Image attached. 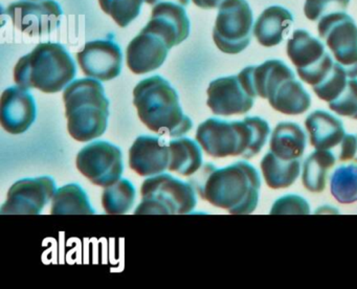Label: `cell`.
Returning <instances> with one entry per match:
<instances>
[{"mask_svg":"<svg viewBox=\"0 0 357 289\" xmlns=\"http://www.w3.org/2000/svg\"><path fill=\"white\" fill-rule=\"evenodd\" d=\"M287 54L296 65L298 77L312 86L319 84L335 64L323 42L306 29H296L292 33L287 42Z\"/></svg>","mask_w":357,"mask_h":289,"instance_id":"obj_9","label":"cell"},{"mask_svg":"<svg viewBox=\"0 0 357 289\" xmlns=\"http://www.w3.org/2000/svg\"><path fill=\"white\" fill-rule=\"evenodd\" d=\"M310 207L303 197L286 195L273 203L271 214H309Z\"/></svg>","mask_w":357,"mask_h":289,"instance_id":"obj_33","label":"cell"},{"mask_svg":"<svg viewBox=\"0 0 357 289\" xmlns=\"http://www.w3.org/2000/svg\"><path fill=\"white\" fill-rule=\"evenodd\" d=\"M135 188L126 178L105 186L102 195V205L106 214L122 215L128 213L135 205Z\"/></svg>","mask_w":357,"mask_h":289,"instance_id":"obj_27","label":"cell"},{"mask_svg":"<svg viewBox=\"0 0 357 289\" xmlns=\"http://www.w3.org/2000/svg\"><path fill=\"white\" fill-rule=\"evenodd\" d=\"M254 15L246 0H227L219 8L213 29L217 47L225 54L243 52L252 41Z\"/></svg>","mask_w":357,"mask_h":289,"instance_id":"obj_7","label":"cell"},{"mask_svg":"<svg viewBox=\"0 0 357 289\" xmlns=\"http://www.w3.org/2000/svg\"><path fill=\"white\" fill-rule=\"evenodd\" d=\"M336 158L328 150H317L305 161L303 168V184L310 192L321 193L325 190L326 179L329 169L333 167Z\"/></svg>","mask_w":357,"mask_h":289,"instance_id":"obj_26","label":"cell"},{"mask_svg":"<svg viewBox=\"0 0 357 289\" xmlns=\"http://www.w3.org/2000/svg\"><path fill=\"white\" fill-rule=\"evenodd\" d=\"M34 96L29 89L12 86L3 92L0 101V121L11 134L24 133L36 119Z\"/></svg>","mask_w":357,"mask_h":289,"instance_id":"obj_16","label":"cell"},{"mask_svg":"<svg viewBox=\"0 0 357 289\" xmlns=\"http://www.w3.org/2000/svg\"><path fill=\"white\" fill-rule=\"evenodd\" d=\"M269 133L268 123L259 117L231 121L212 117L198 126L196 140L215 158L227 156L252 158L266 144Z\"/></svg>","mask_w":357,"mask_h":289,"instance_id":"obj_2","label":"cell"},{"mask_svg":"<svg viewBox=\"0 0 357 289\" xmlns=\"http://www.w3.org/2000/svg\"><path fill=\"white\" fill-rule=\"evenodd\" d=\"M305 126L310 134V142L317 150H329L340 144L346 136L342 119L324 110L313 111Z\"/></svg>","mask_w":357,"mask_h":289,"instance_id":"obj_21","label":"cell"},{"mask_svg":"<svg viewBox=\"0 0 357 289\" xmlns=\"http://www.w3.org/2000/svg\"><path fill=\"white\" fill-rule=\"evenodd\" d=\"M76 73V63L62 44L43 42L20 59L14 68V80L26 89L36 88L55 94L68 86Z\"/></svg>","mask_w":357,"mask_h":289,"instance_id":"obj_4","label":"cell"},{"mask_svg":"<svg viewBox=\"0 0 357 289\" xmlns=\"http://www.w3.org/2000/svg\"><path fill=\"white\" fill-rule=\"evenodd\" d=\"M340 161H354L357 163V135L348 134L342 142L340 153Z\"/></svg>","mask_w":357,"mask_h":289,"instance_id":"obj_34","label":"cell"},{"mask_svg":"<svg viewBox=\"0 0 357 289\" xmlns=\"http://www.w3.org/2000/svg\"><path fill=\"white\" fill-rule=\"evenodd\" d=\"M170 163L168 169L183 176L195 174L202 165V149L189 138H176L169 142Z\"/></svg>","mask_w":357,"mask_h":289,"instance_id":"obj_23","label":"cell"},{"mask_svg":"<svg viewBox=\"0 0 357 289\" xmlns=\"http://www.w3.org/2000/svg\"><path fill=\"white\" fill-rule=\"evenodd\" d=\"M349 79L346 69L335 62L332 71L319 84L312 86V89L321 100L330 103L342 94Z\"/></svg>","mask_w":357,"mask_h":289,"instance_id":"obj_29","label":"cell"},{"mask_svg":"<svg viewBox=\"0 0 357 289\" xmlns=\"http://www.w3.org/2000/svg\"><path fill=\"white\" fill-rule=\"evenodd\" d=\"M307 146V136L298 124L282 121L273 130L271 138V151L285 161L301 158Z\"/></svg>","mask_w":357,"mask_h":289,"instance_id":"obj_22","label":"cell"},{"mask_svg":"<svg viewBox=\"0 0 357 289\" xmlns=\"http://www.w3.org/2000/svg\"><path fill=\"white\" fill-rule=\"evenodd\" d=\"M53 215H93L95 209L89 202L82 186L78 184H70L56 191L52 200Z\"/></svg>","mask_w":357,"mask_h":289,"instance_id":"obj_25","label":"cell"},{"mask_svg":"<svg viewBox=\"0 0 357 289\" xmlns=\"http://www.w3.org/2000/svg\"><path fill=\"white\" fill-rule=\"evenodd\" d=\"M141 194L142 202L135 212L137 215H183L191 213L197 203L194 186L170 174L147 178Z\"/></svg>","mask_w":357,"mask_h":289,"instance_id":"obj_6","label":"cell"},{"mask_svg":"<svg viewBox=\"0 0 357 289\" xmlns=\"http://www.w3.org/2000/svg\"><path fill=\"white\" fill-rule=\"evenodd\" d=\"M189 182L204 200L231 214H250L258 207L261 177L256 168L246 161L222 169L204 163Z\"/></svg>","mask_w":357,"mask_h":289,"instance_id":"obj_1","label":"cell"},{"mask_svg":"<svg viewBox=\"0 0 357 289\" xmlns=\"http://www.w3.org/2000/svg\"><path fill=\"white\" fill-rule=\"evenodd\" d=\"M68 129L78 142H89L103 135L109 117V101L97 80L79 79L63 91Z\"/></svg>","mask_w":357,"mask_h":289,"instance_id":"obj_5","label":"cell"},{"mask_svg":"<svg viewBox=\"0 0 357 289\" xmlns=\"http://www.w3.org/2000/svg\"><path fill=\"white\" fill-rule=\"evenodd\" d=\"M148 4H151V6H156V4L160 3V2L165 1H171L175 2V3L181 4L183 6H189L190 0H145Z\"/></svg>","mask_w":357,"mask_h":289,"instance_id":"obj_36","label":"cell"},{"mask_svg":"<svg viewBox=\"0 0 357 289\" xmlns=\"http://www.w3.org/2000/svg\"><path fill=\"white\" fill-rule=\"evenodd\" d=\"M206 94V104L216 115L244 114L254 106V96L246 91L238 75L214 80Z\"/></svg>","mask_w":357,"mask_h":289,"instance_id":"obj_14","label":"cell"},{"mask_svg":"<svg viewBox=\"0 0 357 289\" xmlns=\"http://www.w3.org/2000/svg\"><path fill=\"white\" fill-rule=\"evenodd\" d=\"M145 0H99L102 10L121 27H126L139 16Z\"/></svg>","mask_w":357,"mask_h":289,"instance_id":"obj_30","label":"cell"},{"mask_svg":"<svg viewBox=\"0 0 357 289\" xmlns=\"http://www.w3.org/2000/svg\"><path fill=\"white\" fill-rule=\"evenodd\" d=\"M169 163L170 148L165 136H139L129 150V165L139 176L164 173Z\"/></svg>","mask_w":357,"mask_h":289,"instance_id":"obj_17","label":"cell"},{"mask_svg":"<svg viewBox=\"0 0 357 289\" xmlns=\"http://www.w3.org/2000/svg\"><path fill=\"white\" fill-rule=\"evenodd\" d=\"M329 108L342 117L357 119V79H349L342 94L329 103Z\"/></svg>","mask_w":357,"mask_h":289,"instance_id":"obj_31","label":"cell"},{"mask_svg":"<svg viewBox=\"0 0 357 289\" xmlns=\"http://www.w3.org/2000/svg\"><path fill=\"white\" fill-rule=\"evenodd\" d=\"M169 50L160 36L142 29L127 47V65L135 75L150 73L164 64Z\"/></svg>","mask_w":357,"mask_h":289,"instance_id":"obj_18","label":"cell"},{"mask_svg":"<svg viewBox=\"0 0 357 289\" xmlns=\"http://www.w3.org/2000/svg\"><path fill=\"white\" fill-rule=\"evenodd\" d=\"M267 100L273 109L288 115L302 114L311 105L310 94L296 79L294 73L281 80Z\"/></svg>","mask_w":357,"mask_h":289,"instance_id":"obj_19","label":"cell"},{"mask_svg":"<svg viewBox=\"0 0 357 289\" xmlns=\"http://www.w3.org/2000/svg\"><path fill=\"white\" fill-rule=\"evenodd\" d=\"M56 182L51 176L24 178L10 188L7 201L0 213L11 215H39L55 195Z\"/></svg>","mask_w":357,"mask_h":289,"instance_id":"obj_11","label":"cell"},{"mask_svg":"<svg viewBox=\"0 0 357 289\" xmlns=\"http://www.w3.org/2000/svg\"><path fill=\"white\" fill-rule=\"evenodd\" d=\"M133 98L139 119L160 136L179 138L193 127L181 109L176 90L160 75L142 80L133 90Z\"/></svg>","mask_w":357,"mask_h":289,"instance_id":"obj_3","label":"cell"},{"mask_svg":"<svg viewBox=\"0 0 357 289\" xmlns=\"http://www.w3.org/2000/svg\"><path fill=\"white\" fill-rule=\"evenodd\" d=\"M7 14L15 27L33 37L47 35L58 29L63 10L55 0H26L10 4Z\"/></svg>","mask_w":357,"mask_h":289,"instance_id":"obj_12","label":"cell"},{"mask_svg":"<svg viewBox=\"0 0 357 289\" xmlns=\"http://www.w3.org/2000/svg\"><path fill=\"white\" fill-rule=\"evenodd\" d=\"M261 170L269 188H288L300 175L301 158L285 161L275 156L271 151L263 157Z\"/></svg>","mask_w":357,"mask_h":289,"instance_id":"obj_24","label":"cell"},{"mask_svg":"<svg viewBox=\"0 0 357 289\" xmlns=\"http://www.w3.org/2000/svg\"><path fill=\"white\" fill-rule=\"evenodd\" d=\"M330 191L340 203L357 201V165H342L330 177Z\"/></svg>","mask_w":357,"mask_h":289,"instance_id":"obj_28","label":"cell"},{"mask_svg":"<svg viewBox=\"0 0 357 289\" xmlns=\"http://www.w3.org/2000/svg\"><path fill=\"white\" fill-rule=\"evenodd\" d=\"M190 27L191 23L185 6L165 1L154 6L151 19L143 31L160 36L171 50L189 37Z\"/></svg>","mask_w":357,"mask_h":289,"instance_id":"obj_15","label":"cell"},{"mask_svg":"<svg viewBox=\"0 0 357 289\" xmlns=\"http://www.w3.org/2000/svg\"><path fill=\"white\" fill-rule=\"evenodd\" d=\"M77 59L87 77L100 81H110L119 77L122 71V50L112 40V35L105 39L87 42L77 54Z\"/></svg>","mask_w":357,"mask_h":289,"instance_id":"obj_13","label":"cell"},{"mask_svg":"<svg viewBox=\"0 0 357 289\" xmlns=\"http://www.w3.org/2000/svg\"><path fill=\"white\" fill-rule=\"evenodd\" d=\"M317 29L349 77H357V24L352 17L344 12L330 13L321 17Z\"/></svg>","mask_w":357,"mask_h":289,"instance_id":"obj_8","label":"cell"},{"mask_svg":"<svg viewBox=\"0 0 357 289\" xmlns=\"http://www.w3.org/2000/svg\"><path fill=\"white\" fill-rule=\"evenodd\" d=\"M196 6L202 8H218L222 6L223 2L227 0H192Z\"/></svg>","mask_w":357,"mask_h":289,"instance_id":"obj_35","label":"cell"},{"mask_svg":"<svg viewBox=\"0 0 357 289\" xmlns=\"http://www.w3.org/2000/svg\"><path fill=\"white\" fill-rule=\"evenodd\" d=\"M350 0H305V16L311 21H317L325 15L344 12Z\"/></svg>","mask_w":357,"mask_h":289,"instance_id":"obj_32","label":"cell"},{"mask_svg":"<svg viewBox=\"0 0 357 289\" xmlns=\"http://www.w3.org/2000/svg\"><path fill=\"white\" fill-rule=\"evenodd\" d=\"M76 165L85 177L103 188L121 179L124 170L122 151L105 140H96L82 148L77 155Z\"/></svg>","mask_w":357,"mask_h":289,"instance_id":"obj_10","label":"cell"},{"mask_svg":"<svg viewBox=\"0 0 357 289\" xmlns=\"http://www.w3.org/2000/svg\"><path fill=\"white\" fill-rule=\"evenodd\" d=\"M294 23V15L281 6L265 8L254 24V35L265 47L278 45Z\"/></svg>","mask_w":357,"mask_h":289,"instance_id":"obj_20","label":"cell"}]
</instances>
